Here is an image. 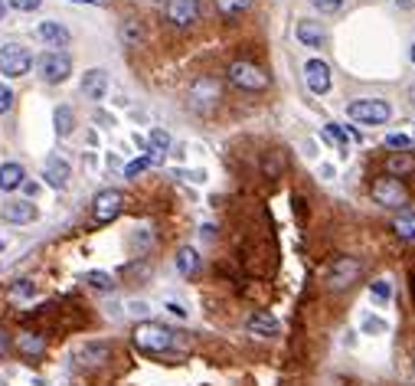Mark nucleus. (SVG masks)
<instances>
[{"mask_svg": "<svg viewBox=\"0 0 415 386\" xmlns=\"http://www.w3.org/2000/svg\"><path fill=\"white\" fill-rule=\"evenodd\" d=\"M7 4H10L13 10H20V13H27V10H37L43 0H7Z\"/></svg>", "mask_w": 415, "mask_h": 386, "instance_id": "34", "label": "nucleus"}, {"mask_svg": "<svg viewBox=\"0 0 415 386\" xmlns=\"http://www.w3.org/2000/svg\"><path fill=\"white\" fill-rule=\"evenodd\" d=\"M281 171H285V161H281V154H271V157H265V174H268V177H278Z\"/></svg>", "mask_w": 415, "mask_h": 386, "instance_id": "31", "label": "nucleus"}, {"mask_svg": "<svg viewBox=\"0 0 415 386\" xmlns=\"http://www.w3.org/2000/svg\"><path fill=\"white\" fill-rule=\"evenodd\" d=\"M53 125H56V135L59 138H69L75 131V111L69 105H59L53 115Z\"/></svg>", "mask_w": 415, "mask_h": 386, "instance_id": "23", "label": "nucleus"}, {"mask_svg": "<svg viewBox=\"0 0 415 386\" xmlns=\"http://www.w3.org/2000/svg\"><path fill=\"white\" fill-rule=\"evenodd\" d=\"M295 33H298V40L304 46H311V49H321V46L327 43V30L321 27V20H301Z\"/></svg>", "mask_w": 415, "mask_h": 386, "instance_id": "17", "label": "nucleus"}, {"mask_svg": "<svg viewBox=\"0 0 415 386\" xmlns=\"http://www.w3.org/2000/svg\"><path fill=\"white\" fill-rule=\"evenodd\" d=\"M386 174L389 177H409V174H415V157L409 151H392L386 157Z\"/></svg>", "mask_w": 415, "mask_h": 386, "instance_id": "20", "label": "nucleus"}, {"mask_svg": "<svg viewBox=\"0 0 415 386\" xmlns=\"http://www.w3.org/2000/svg\"><path fill=\"white\" fill-rule=\"evenodd\" d=\"M10 108H13V92L10 85H0V115H7Z\"/></svg>", "mask_w": 415, "mask_h": 386, "instance_id": "32", "label": "nucleus"}, {"mask_svg": "<svg viewBox=\"0 0 415 386\" xmlns=\"http://www.w3.org/2000/svg\"><path fill=\"white\" fill-rule=\"evenodd\" d=\"M7 17V0H0V20Z\"/></svg>", "mask_w": 415, "mask_h": 386, "instance_id": "42", "label": "nucleus"}, {"mask_svg": "<svg viewBox=\"0 0 415 386\" xmlns=\"http://www.w3.org/2000/svg\"><path fill=\"white\" fill-rule=\"evenodd\" d=\"M131 311H135V315H144L147 305H144V301H137V305H131Z\"/></svg>", "mask_w": 415, "mask_h": 386, "instance_id": "40", "label": "nucleus"}, {"mask_svg": "<svg viewBox=\"0 0 415 386\" xmlns=\"http://www.w3.org/2000/svg\"><path fill=\"white\" fill-rule=\"evenodd\" d=\"M37 36L43 40L46 46H53V49H63V46L73 43V33H69L63 23H56V20H46V23H39Z\"/></svg>", "mask_w": 415, "mask_h": 386, "instance_id": "15", "label": "nucleus"}, {"mask_svg": "<svg viewBox=\"0 0 415 386\" xmlns=\"http://www.w3.org/2000/svg\"><path fill=\"white\" fill-rule=\"evenodd\" d=\"M85 282H89L92 288H99V291H111V288H115V282H111L109 272H89Z\"/></svg>", "mask_w": 415, "mask_h": 386, "instance_id": "27", "label": "nucleus"}, {"mask_svg": "<svg viewBox=\"0 0 415 386\" xmlns=\"http://www.w3.org/2000/svg\"><path fill=\"white\" fill-rule=\"evenodd\" d=\"M23 295H33V282H23V285H13L10 288V298H23Z\"/></svg>", "mask_w": 415, "mask_h": 386, "instance_id": "36", "label": "nucleus"}, {"mask_svg": "<svg viewBox=\"0 0 415 386\" xmlns=\"http://www.w3.org/2000/svg\"><path fill=\"white\" fill-rule=\"evenodd\" d=\"M360 272H363V262L360 259H353V255H340V259L330 262V269H327V285L330 288H350L353 282L360 279Z\"/></svg>", "mask_w": 415, "mask_h": 386, "instance_id": "8", "label": "nucleus"}, {"mask_svg": "<svg viewBox=\"0 0 415 386\" xmlns=\"http://www.w3.org/2000/svg\"><path fill=\"white\" fill-rule=\"evenodd\" d=\"M229 82H233L235 89H242V92H265L271 85L268 72H265L262 66H255V63H245V59H239V63L229 66Z\"/></svg>", "mask_w": 415, "mask_h": 386, "instance_id": "2", "label": "nucleus"}, {"mask_svg": "<svg viewBox=\"0 0 415 386\" xmlns=\"http://www.w3.org/2000/svg\"><path fill=\"white\" fill-rule=\"evenodd\" d=\"M37 69H39V79L46 85H59V82L69 79V72H73V59L63 53V49H49L37 59Z\"/></svg>", "mask_w": 415, "mask_h": 386, "instance_id": "5", "label": "nucleus"}, {"mask_svg": "<svg viewBox=\"0 0 415 386\" xmlns=\"http://www.w3.org/2000/svg\"><path fill=\"white\" fill-rule=\"evenodd\" d=\"M82 95L92 102H101L109 95V72L105 69H89L82 76Z\"/></svg>", "mask_w": 415, "mask_h": 386, "instance_id": "13", "label": "nucleus"}, {"mask_svg": "<svg viewBox=\"0 0 415 386\" xmlns=\"http://www.w3.org/2000/svg\"><path fill=\"white\" fill-rule=\"evenodd\" d=\"M216 99H219V82L216 79L203 76V79L193 82V89H190V102H193V108L206 111L209 105H216Z\"/></svg>", "mask_w": 415, "mask_h": 386, "instance_id": "11", "label": "nucleus"}, {"mask_svg": "<svg viewBox=\"0 0 415 386\" xmlns=\"http://www.w3.org/2000/svg\"><path fill=\"white\" fill-rule=\"evenodd\" d=\"M199 269V255H197V249H190V246H183L180 252H177V272L180 275H193V272Z\"/></svg>", "mask_w": 415, "mask_h": 386, "instance_id": "25", "label": "nucleus"}, {"mask_svg": "<svg viewBox=\"0 0 415 386\" xmlns=\"http://www.w3.org/2000/svg\"><path fill=\"white\" fill-rule=\"evenodd\" d=\"M370 295L376 298V301H389V295H392V288H389V282H383V279H379V282H373V285H370Z\"/></svg>", "mask_w": 415, "mask_h": 386, "instance_id": "30", "label": "nucleus"}, {"mask_svg": "<svg viewBox=\"0 0 415 386\" xmlns=\"http://www.w3.org/2000/svg\"><path fill=\"white\" fill-rule=\"evenodd\" d=\"M245 327H249V334H255V337H275V334H278V318L268 315V311H255V315L245 321Z\"/></svg>", "mask_w": 415, "mask_h": 386, "instance_id": "19", "label": "nucleus"}, {"mask_svg": "<svg viewBox=\"0 0 415 386\" xmlns=\"http://www.w3.org/2000/svg\"><path fill=\"white\" fill-rule=\"evenodd\" d=\"M69 4H89V7H109V0H69Z\"/></svg>", "mask_w": 415, "mask_h": 386, "instance_id": "38", "label": "nucleus"}, {"mask_svg": "<svg viewBox=\"0 0 415 386\" xmlns=\"http://www.w3.org/2000/svg\"><path fill=\"white\" fill-rule=\"evenodd\" d=\"M311 4H314L321 13H337V10L343 7V0H311Z\"/></svg>", "mask_w": 415, "mask_h": 386, "instance_id": "33", "label": "nucleus"}, {"mask_svg": "<svg viewBox=\"0 0 415 386\" xmlns=\"http://www.w3.org/2000/svg\"><path fill=\"white\" fill-rule=\"evenodd\" d=\"M109 357H111V344H105V341H92L75 351V363L79 367H101Z\"/></svg>", "mask_w": 415, "mask_h": 386, "instance_id": "14", "label": "nucleus"}, {"mask_svg": "<svg viewBox=\"0 0 415 386\" xmlns=\"http://www.w3.org/2000/svg\"><path fill=\"white\" fill-rule=\"evenodd\" d=\"M125 40H128V43H131V46H135L137 40H141V27H137L135 20H131V23H128V27H125Z\"/></svg>", "mask_w": 415, "mask_h": 386, "instance_id": "37", "label": "nucleus"}, {"mask_svg": "<svg viewBox=\"0 0 415 386\" xmlns=\"http://www.w3.org/2000/svg\"><path fill=\"white\" fill-rule=\"evenodd\" d=\"M392 233L399 239H406V243H415V210H409V207L399 210L396 219H392Z\"/></svg>", "mask_w": 415, "mask_h": 386, "instance_id": "22", "label": "nucleus"}, {"mask_svg": "<svg viewBox=\"0 0 415 386\" xmlns=\"http://www.w3.org/2000/svg\"><path fill=\"white\" fill-rule=\"evenodd\" d=\"M27 183V171H23V164L17 161H7V164H0V190H17Z\"/></svg>", "mask_w": 415, "mask_h": 386, "instance_id": "21", "label": "nucleus"}, {"mask_svg": "<svg viewBox=\"0 0 415 386\" xmlns=\"http://www.w3.org/2000/svg\"><path fill=\"white\" fill-rule=\"evenodd\" d=\"M43 177H46V183L53 190H66L69 187V177H73V167L59 157V154H49L46 157V164H43Z\"/></svg>", "mask_w": 415, "mask_h": 386, "instance_id": "10", "label": "nucleus"}, {"mask_svg": "<svg viewBox=\"0 0 415 386\" xmlns=\"http://www.w3.org/2000/svg\"><path fill=\"white\" fill-rule=\"evenodd\" d=\"M135 347L144 354H167L173 347V331L167 324L141 321L135 327Z\"/></svg>", "mask_w": 415, "mask_h": 386, "instance_id": "1", "label": "nucleus"}, {"mask_svg": "<svg viewBox=\"0 0 415 386\" xmlns=\"http://www.w3.org/2000/svg\"><path fill=\"white\" fill-rule=\"evenodd\" d=\"M216 7L223 17H239L242 10L252 7V0H216Z\"/></svg>", "mask_w": 415, "mask_h": 386, "instance_id": "26", "label": "nucleus"}, {"mask_svg": "<svg viewBox=\"0 0 415 386\" xmlns=\"http://www.w3.org/2000/svg\"><path fill=\"white\" fill-rule=\"evenodd\" d=\"M396 7H402V10H412L415 7V0H392Z\"/></svg>", "mask_w": 415, "mask_h": 386, "instance_id": "39", "label": "nucleus"}, {"mask_svg": "<svg viewBox=\"0 0 415 386\" xmlns=\"http://www.w3.org/2000/svg\"><path fill=\"white\" fill-rule=\"evenodd\" d=\"M373 200L386 210H402L409 203V190L399 177H376L373 180Z\"/></svg>", "mask_w": 415, "mask_h": 386, "instance_id": "3", "label": "nucleus"}, {"mask_svg": "<svg viewBox=\"0 0 415 386\" xmlns=\"http://www.w3.org/2000/svg\"><path fill=\"white\" fill-rule=\"evenodd\" d=\"M4 354H7V334L0 331V357H4Z\"/></svg>", "mask_w": 415, "mask_h": 386, "instance_id": "41", "label": "nucleus"}, {"mask_svg": "<svg viewBox=\"0 0 415 386\" xmlns=\"http://www.w3.org/2000/svg\"><path fill=\"white\" fill-rule=\"evenodd\" d=\"M151 164H154L151 157H137V161H131V164L125 167V177H137V174H144Z\"/></svg>", "mask_w": 415, "mask_h": 386, "instance_id": "29", "label": "nucleus"}, {"mask_svg": "<svg viewBox=\"0 0 415 386\" xmlns=\"http://www.w3.org/2000/svg\"><path fill=\"white\" fill-rule=\"evenodd\" d=\"M163 17L171 20L173 27H190L199 17V0H167L163 4Z\"/></svg>", "mask_w": 415, "mask_h": 386, "instance_id": "9", "label": "nucleus"}, {"mask_svg": "<svg viewBox=\"0 0 415 386\" xmlns=\"http://www.w3.org/2000/svg\"><path fill=\"white\" fill-rule=\"evenodd\" d=\"M412 363H415V360H412Z\"/></svg>", "mask_w": 415, "mask_h": 386, "instance_id": "44", "label": "nucleus"}, {"mask_svg": "<svg viewBox=\"0 0 415 386\" xmlns=\"http://www.w3.org/2000/svg\"><path fill=\"white\" fill-rule=\"evenodd\" d=\"M147 147H151V154H147V157H151V161H161L163 151L171 147V135H167L163 128H154L151 138H147Z\"/></svg>", "mask_w": 415, "mask_h": 386, "instance_id": "24", "label": "nucleus"}, {"mask_svg": "<svg viewBox=\"0 0 415 386\" xmlns=\"http://www.w3.org/2000/svg\"><path fill=\"white\" fill-rule=\"evenodd\" d=\"M0 216H4L7 223H33V219H37V207H33L30 200H10V203H4Z\"/></svg>", "mask_w": 415, "mask_h": 386, "instance_id": "16", "label": "nucleus"}, {"mask_svg": "<svg viewBox=\"0 0 415 386\" xmlns=\"http://www.w3.org/2000/svg\"><path fill=\"white\" fill-rule=\"evenodd\" d=\"M304 82H307V89L314 92V95L330 92V66H327L324 59H311V63L304 66Z\"/></svg>", "mask_w": 415, "mask_h": 386, "instance_id": "12", "label": "nucleus"}, {"mask_svg": "<svg viewBox=\"0 0 415 386\" xmlns=\"http://www.w3.org/2000/svg\"><path fill=\"white\" fill-rule=\"evenodd\" d=\"M33 69V56H30L27 46H17V43H7L0 46V72L7 79H20Z\"/></svg>", "mask_w": 415, "mask_h": 386, "instance_id": "6", "label": "nucleus"}, {"mask_svg": "<svg viewBox=\"0 0 415 386\" xmlns=\"http://www.w3.org/2000/svg\"><path fill=\"white\" fill-rule=\"evenodd\" d=\"M17 347H20V354H23V357L39 360L46 354V337H43V334H37V331H20L17 334Z\"/></svg>", "mask_w": 415, "mask_h": 386, "instance_id": "18", "label": "nucleus"}, {"mask_svg": "<svg viewBox=\"0 0 415 386\" xmlns=\"http://www.w3.org/2000/svg\"><path fill=\"white\" fill-rule=\"evenodd\" d=\"M412 63H415V43H412Z\"/></svg>", "mask_w": 415, "mask_h": 386, "instance_id": "43", "label": "nucleus"}, {"mask_svg": "<svg viewBox=\"0 0 415 386\" xmlns=\"http://www.w3.org/2000/svg\"><path fill=\"white\" fill-rule=\"evenodd\" d=\"M121 210H125V193H121V190H99L95 200H92V219L99 226L118 219Z\"/></svg>", "mask_w": 415, "mask_h": 386, "instance_id": "7", "label": "nucleus"}, {"mask_svg": "<svg viewBox=\"0 0 415 386\" xmlns=\"http://www.w3.org/2000/svg\"><path fill=\"white\" fill-rule=\"evenodd\" d=\"M363 331L366 334H383L386 331V321H379V318H366V321H363Z\"/></svg>", "mask_w": 415, "mask_h": 386, "instance_id": "35", "label": "nucleus"}, {"mask_svg": "<svg viewBox=\"0 0 415 386\" xmlns=\"http://www.w3.org/2000/svg\"><path fill=\"white\" fill-rule=\"evenodd\" d=\"M347 115H350L357 125H386L389 115H392V108L383 99H357L347 105Z\"/></svg>", "mask_w": 415, "mask_h": 386, "instance_id": "4", "label": "nucleus"}, {"mask_svg": "<svg viewBox=\"0 0 415 386\" xmlns=\"http://www.w3.org/2000/svg\"><path fill=\"white\" fill-rule=\"evenodd\" d=\"M386 147H392V151H412V138L409 135H386Z\"/></svg>", "mask_w": 415, "mask_h": 386, "instance_id": "28", "label": "nucleus"}]
</instances>
